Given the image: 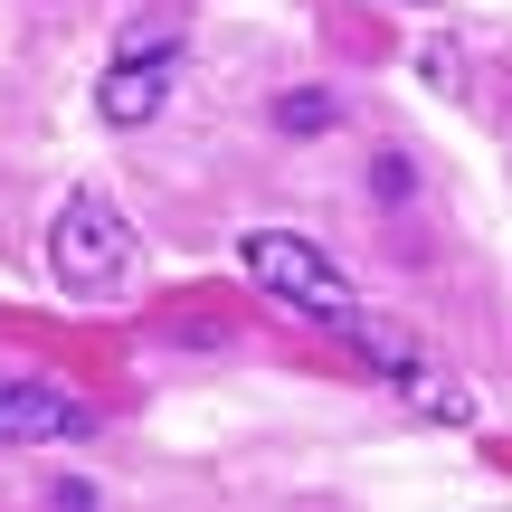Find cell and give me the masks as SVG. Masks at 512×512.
Wrapping results in <instances>:
<instances>
[{"label":"cell","instance_id":"obj_1","mask_svg":"<svg viewBox=\"0 0 512 512\" xmlns=\"http://www.w3.org/2000/svg\"><path fill=\"white\" fill-rule=\"evenodd\" d=\"M48 275L76 294V304H114V294H133V275H143V238H133V219L105 200V190H67V209H57V228H48Z\"/></svg>","mask_w":512,"mask_h":512},{"label":"cell","instance_id":"obj_2","mask_svg":"<svg viewBox=\"0 0 512 512\" xmlns=\"http://www.w3.org/2000/svg\"><path fill=\"white\" fill-rule=\"evenodd\" d=\"M238 266H247L266 294H285L294 313H323V323H342V313L361 304V294H351V275L332 266L313 238H294V228H247V238H238Z\"/></svg>","mask_w":512,"mask_h":512},{"label":"cell","instance_id":"obj_3","mask_svg":"<svg viewBox=\"0 0 512 512\" xmlns=\"http://www.w3.org/2000/svg\"><path fill=\"white\" fill-rule=\"evenodd\" d=\"M171 76H181V38H171L162 19H143V29L124 38V57L95 76V114H105L114 133H143L152 114L171 105Z\"/></svg>","mask_w":512,"mask_h":512},{"label":"cell","instance_id":"obj_4","mask_svg":"<svg viewBox=\"0 0 512 512\" xmlns=\"http://www.w3.org/2000/svg\"><path fill=\"white\" fill-rule=\"evenodd\" d=\"M105 427V408H86L57 380H0V446H76Z\"/></svg>","mask_w":512,"mask_h":512},{"label":"cell","instance_id":"obj_5","mask_svg":"<svg viewBox=\"0 0 512 512\" xmlns=\"http://www.w3.org/2000/svg\"><path fill=\"white\" fill-rule=\"evenodd\" d=\"M342 342L361 351V361L380 370V380H399V389H408V380H418V370H427L418 332H408V323H389V313H361V304H351V313H342Z\"/></svg>","mask_w":512,"mask_h":512},{"label":"cell","instance_id":"obj_6","mask_svg":"<svg viewBox=\"0 0 512 512\" xmlns=\"http://www.w3.org/2000/svg\"><path fill=\"white\" fill-rule=\"evenodd\" d=\"M332 114H342V105H332V95H323V86H294V95H285V105H275V124H285V133H323V124H332Z\"/></svg>","mask_w":512,"mask_h":512},{"label":"cell","instance_id":"obj_7","mask_svg":"<svg viewBox=\"0 0 512 512\" xmlns=\"http://www.w3.org/2000/svg\"><path fill=\"white\" fill-rule=\"evenodd\" d=\"M408 190H418V171H408L399 152H389V162H380V200H408Z\"/></svg>","mask_w":512,"mask_h":512}]
</instances>
